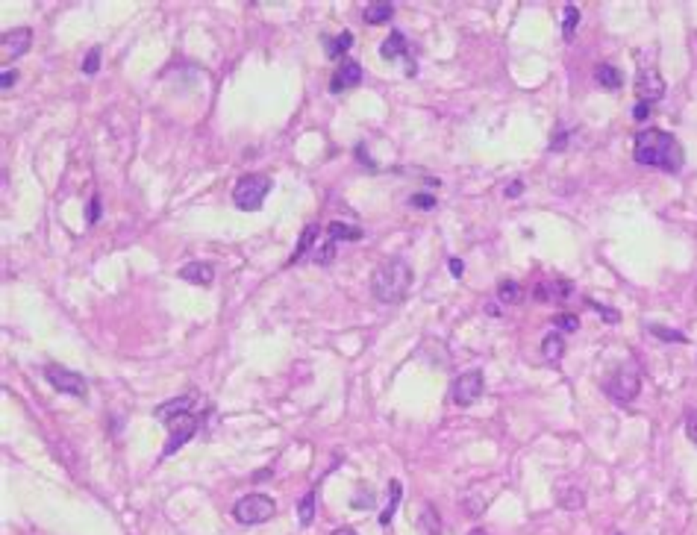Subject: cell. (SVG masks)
Returning a JSON list of instances; mask_svg holds the SVG:
<instances>
[{"mask_svg":"<svg viewBox=\"0 0 697 535\" xmlns=\"http://www.w3.org/2000/svg\"><path fill=\"white\" fill-rule=\"evenodd\" d=\"M177 277L191 282V285H209L212 279H215V268H212L209 262H189V265L180 268V274Z\"/></svg>","mask_w":697,"mask_h":535,"instance_id":"4fadbf2b","label":"cell"},{"mask_svg":"<svg viewBox=\"0 0 697 535\" xmlns=\"http://www.w3.org/2000/svg\"><path fill=\"white\" fill-rule=\"evenodd\" d=\"M400 497H403L400 479H391V483H388V503H386V509H383V515H380V524H383V527H386L391 518H395V512H398V506H400Z\"/></svg>","mask_w":697,"mask_h":535,"instance_id":"ffe728a7","label":"cell"},{"mask_svg":"<svg viewBox=\"0 0 697 535\" xmlns=\"http://www.w3.org/2000/svg\"><path fill=\"white\" fill-rule=\"evenodd\" d=\"M633 118H636V121H648V118H650V103L638 100V103H636V109H633Z\"/></svg>","mask_w":697,"mask_h":535,"instance_id":"d590c367","label":"cell"},{"mask_svg":"<svg viewBox=\"0 0 697 535\" xmlns=\"http://www.w3.org/2000/svg\"><path fill=\"white\" fill-rule=\"evenodd\" d=\"M380 56L383 59H406L409 65H412V59H409V42H406V35L400 32V30H395L388 35V39L380 44Z\"/></svg>","mask_w":697,"mask_h":535,"instance_id":"5bb4252c","label":"cell"},{"mask_svg":"<svg viewBox=\"0 0 697 535\" xmlns=\"http://www.w3.org/2000/svg\"><path fill=\"white\" fill-rule=\"evenodd\" d=\"M650 332H653V335H659V338H668V342H686V335H683V332H674V330H662V327H650Z\"/></svg>","mask_w":697,"mask_h":535,"instance_id":"d6a6232c","label":"cell"},{"mask_svg":"<svg viewBox=\"0 0 697 535\" xmlns=\"http://www.w3.org/2000/svg\"><path fill=\"white\" fill-rule=\"evenodd\" d=\"M191 403H194V395L171 397V400L159 403V406L153 409V418H156V421H162V423H168V421H171V418H177V415H186L189 409H191Z\"/></svg>","mask_w":697,"mask_h":535,"instance_id":"7c38bea8","label":"cell"},{"mask_svg":"<svg viewBox=\"0 0 697 535\" xmlns=\"http://www.w3.org/2000/svg\"><path fill=\"white\" fill-rule=\"evenodd\" d=\"M577 24H580V9L574 4H565V9H562V35H565L568 42L574 39Z\"/></svg>","mask_w":697,"mask_h":535,"instance_id":"484cf974","label":"cell"},{"mask_svg":"<svg viewBox=\"0 0 697 535\" xmlns=\"http://www.w3.org/2000/svg\"><path fill=\"white\" fill-rule=\"evenodd\" d=\"M636 95H638V100H645V103L662 100L665 80H662V74H659L653 65H641L638 68V74H636Z\"/></svg>","mask_w":697,"mask_h":535,"instance_id":"9c48e42d","label":"cell"},{"mask_svg":"<svg viewBox=\"0 0 697 535\" xmlns=\"http://www.w3.org/2000/svg\"><path fill=\"white\" fill-rule=\"evenodd\" d=\"M482 388H486V380H482V371L471 368V371H462L459 377L451 383V400L456 406H471L482 397Z\"/></svg>","mask_w":697,"mask_h":535,"instance_id":"8992f818","label":"cell"},{"mask_svg":"<svg viewBox=\"0 0 697 535\" xmlns=\"http://www.w3.org/2000/svg\"><path fill=\"white\" fill-rule=\"evenodd\" d=\"M559 506L562 509H568V512H577V509H583V503H585V494H583V488H577V486H571V488H559Z\"/></svg>","mask_w":697,"mask_h":535,"instance_id":"cb8c5ba5","label":"cell"},{"mask_svg":"<svg viewBox=\"0 0 697 535\" xmlns=\"http://www.w3.org/2000/svg\"><path fill=\"white\" fill-rule=\"evenodd\" d=\"M468 535H489V532H486V529H471Z\"/></svg>","mask_w":697,"mask_h":535,"instance_id":"60d3db41","label":"cell"},{"mask_svg":"<svg viewBox=\"0 0 697 535\" xmlns=\"http://www.w3.org/2000/svg\"><path fill=\"white\" fill-rule=\"evenodd\" d=\"M550 324H556V332H577L580 330V318L571 315V312H562L550 320Z\"/></svg>","mask_w":697,"mask_h":535,"instance_id":"f1b7e54d","label":"cell"},{"mask_svg":"<svg viewBox=\"0 0 697 535\" xmlns=\"http://www.w3.org/2000/svg\"><path fill=\"white\" fill-rule=\"evenodd\" d=\"M359 83H362V65L353 62V59H345L342 65L335 68V74H333V80H330V92L338 95V92H345V88H353V85H359Z\"/></svg>","mask_w":697,"mask_h":535,"instance_id":"8fae6325","label":"cell"},{"mask_svg":"<svg viewBox=\"0 0 697 535\" xmlns=\"http://www.w3.org/2000/svg\"><path fill=\"white\" fill-rule=\"evenodd\" d=\"M571 291H574V285H571V282L553 279V282H542L539 289H535V297H539V303H550V300H562V297H568Z\"/></svg>","mask_w":697,"mask_h":535,"instance_id":"e0dca14e","label":"cell"},{"mask_svg":"<svg viewBox=\"0 0 697 535\" xmlns=\"http://www.w3.org/2000/svg\"><path fill=\"white\" fill-rule=\"evenodd\" d=\"M315 236H318V227L309 224L306 229H303V236H300V241H297V247H294V256L289 259V265H294V262H300V259H306V253L315 251Z\"/></svg>","mask_w":697,"mask_h":535,"instance_id":"44dd1931","label":"cell"},{"mask_svg":"<svg viewBox=\"0 0 697 535\" xmlns=\"http://www.w3.org/2000/svg\"><path fill=\"white\" fill-rule=\"evenodd\" d=\"M585 303H588V306H592V309H595V312H597L600 318H606V320H609V324H618V320H621V315H618L615 309H609V306H600L597 300H588V297H585Z\"/></svg>","mask_w":697,"mask_h":535,"instance_id":"1f68e13d","label":"cell"},{"mask_svg":"<svg viewBox=\"0 0 697 535\" xmlns=\"http://www.w3.org/2000/svg\"><path fill=\"white\" fill-rule=\"evenodd\" d=\"M365 233L359 227H353V224H342V221H330L327 224V239H333V241H359Z\"/></svg>","mask_w":697,"mask_h":535,"instance_id":"ac0fdd59","label":"cell"},{"mask_svg":"<svg viewBox=\"0 0 697 535\" xmlns=\"http://www.w3.org/2000/svg\"><path fill=\"white\" fill-rule=\"evenodd\" d=\"M15 83H18V71L4 68V77H0V88H4V92H6V88H12Z\"/></svg>","mask_w":697,"mask_h":535,"instance_id":"e575fe53","label":"cell"},{"mask_svg":"<svg viewBox=\"0 0 697 535\" xmlns=\"http://www.w3.org/2000/svg\"><path fill=\"white\" fill-rule=\"evenodd\" d=\"M297 515H300V527H309L312 524V518H315V488H309L306 497L300 500Z\"/></svg>","mask_w":697,"mask_h":535,"instance_id":"4316f807","label":"cell"},{"mask_svg":"<svg viewBox=\"0 0 697 535\" xmlns=\"http://www.w3.org/2000/svg\"><path fill=\"white\" fill-rule=\"evenodd\" d=\"M274 515H277V503H274V497L259 494V491H254V494H244V497H239V500L232 503V518H236L239 524H244V527L265 524V521H271Z\"/></svg>","mask_w":697,"mask_h":535,"instance_id":"277c9868","label":"cell"},{"mask_svg":"<svg viewBox=\"0 0 697 535\" xmlns=\"http://www.w3.org/2000/svg\"><path fill=\"white\" fill-rule=\"evenodd\" d=\"M603 388L615 403H633L641 391V373L636 365H621L606 377Z\"/></svg>","mask_w":697,"mask_h":535,"instance_id":"5b68a950","label":"cell"},{"mask_svg":"<svg viewBox=\"0 0 697 535\" xmlns=\"http://www.w3.org/2000/svg\"><path fill=\"white\" fill-rule=\"evenodd\" d=\"M497 300L500 303H521L524 300V289L515 279H504V282H497Z\"/></svg>","mask_w":697,"mask_h":535,"instance_id":"d4e9b609","label":"cell"},{"mask_svg":"<svg viewBox=\"0 0 697 535\" xmlns=\"http://www.w3.org/2000/svg\"><path fill=\"white\" fill-rule=\"evenodd\" d=\"M30 44H32V30L30 27H18V30L4 32V39H0V59H4V68H9L12 59L24 56V53L30 50Z\"/></svg>","mask_w":697,"mask_h":535,"instance_id":"30bf717a","label":"cell"},{"mask_svg":"<svg viewBox=\"0 0 697 535\" xmlns=\"http://www.w3.org/2000/svg\"><path fill=\"white\" fill-rule=\"evenodd\" d=\"M44 380H47L53 388H56V391H62V395L80 397V400L88 397V383H85L83 373H77V371H68V368L50 365V368H44Z\"/></svg>","mask_w":697,"mask_h":535,"instance_id":"52a82bcc","label":"cell"},{"mask_svg":"<svg viewBox=\"0 0 697 535\" xmlns=\"http://www.w3.org/2000/svg\"><path fill=\"white\" fill-rule=\"evenodd\" d=\"M409 206H412V209H424V212H430V209L436 206V198H433V194H424V191H418V194H412V198H409Z\"/></svg>","mask_w":697,"mask_h":535,"instance_id":"4dcf8cb0","label":"cell"},{"mask_svg":"<svg viewBox=\"0 0 697 535\" xmlns=\"http://www.w3.org/2000/svg\"><path fill=\"white\" fill-rule=\"evenodd\" d=\"M97 218H100V198L95 194V198H92V203H88V224H95Z\"/></svg>","mask_w":697,"mask_h":535,"instance_id":"8d00e7d4","label":"cell"},{"mask_svg":"<svg viewBox=\"0 0 697 535\" xmlns=\"http://www.w3.org/2000/svg\"><path fill=\"white\" fill-rule=\"evenodd\" d=\"M562 356H565V338H562V332L553 330V332H547L542 338V359L547 365H556Z\"/></svg>","mask_w":697,"mask_h":535,"instance_id":"9a60e30c","label":"cell"},{"mask_svg":"<svg viewBox=\"0 0 697 535\" xmlns=\"http://www.w3.org/2000/svg\"><path fill=\"white\" fill-rule=\"evenodd\" d=\"M686 435H689L691 444H697V409L689 412V418H686Z\"/></svg>","mask_w":697,"mask_h":535,"instance_id":"836d02e7","label":"cell"},{"mask_svg":"<svg viewBox=\"0 0 697 535\" xmlns=\"http://www.w3.org/2000/svg\"><path fill=\"white\" fill-rule=\"evenodd\" d=\"M97 68H100V47H92L83 59V74H97Z\"/></svg>","mask_w":697,"mask_h":535,"instance_id":"f546056e","label":"cell"},{"mask_svg":"<svg viewBox=\"0 0 697 535\" xmlns=\"http://www.w3.org/2000/svg\"><path fill=\"white\" fill-rule=\"evenodd\" d=\"M391 15H395V6H391V4H368L365 12H362L365 24H374V27H377V24H386Z\"/></svg>","mask_w":697,"mask_h":535,"instance_id":"603a6c76","label":"cell"},{"mask_svg":"<svg viewBox=\"0 0 697 535\" xmlns=\"http://www.w3.org/2000/svg\"><path fill=\"white\" fill-rule=\"evenodd\" d=\"M595 80H597L603 88H609V92H615V88L624 85V74H621L615 65H609V62H600V65L595 68Z\"/></svg>","mask_w":697,"mask_h":535,"instance_id":"d6986e66","label":"cell"},{"mask_svg":"<svg viewBox=\"0 0 697 535\" xmlns=\"http://www.w3.org/2000/svg\"><path fill=\"white\" fill-rule=\"evenodd\" d=\"M633 159H636L638 165L659 168V171H665V174H680L683 165H686V150H683V145L671 133L659 130V127H650V130L636 133Z\"/></svg>","mask_w":697,"mask_h":535,"instance_id":"6da1fadb","label":"cell"},{"mask_svg":"<svg viewBox=\"0 0 697 535\" xmlns=\"http://www.w3.org/2000/svg\"><path fill=\"white\" fill-rule=\"evenodd\" d=\"M409 285H412V268H409L406 259L391 256L374 271L371 294L380 303H400L409 294Z\"/></svg>","mask_w":697,"mask_h":535,"instance_id":"7a4b0ae2","label":"cell"},{"mask_svg":"<svg viewBox=\"0 0 697 535\" xmlns=\"http://www.w3.org/2000/svg\"><path fill=\"white\" fill-rule=\"evenodd\" d=\"M524 191V186H521V180H515L509 188H506V198H518V194Z\"/></svg>","mask_w":697,"mask_h":535,"instance_id":"74e56055","label":"cell"},{"mask_svg":"<svg viewBox=\"0 0 697 535\" xmlns=\"http://www.w3.org/2000/svg\"><path fill=\"white\" fill-rule=\"evenodd\" d=\"M168 430H171V435H168V444H165V450H162V456H174L177 450L183 447V444L198 433V426H201V418H194L191 412H186V415H177V418H171L168 423Z\"/></svg>","mask_w":697,"mask_h":535,"instance_id":"ba28073f","label":"cell"},{"mask_svg":"<svg viewBox=\"0 0 697 535\" xmlns=\"http://www.w3.org/2000/svg\"><path fill=\"white\" fill-rule=\"evenodd\" d=\"M335 244H338V241H333V239H327L324 244H315L312 262H315V265H330V262L335 259Z\"/></svg>","mask_w":697,"mask_h":535,"instance_id":"83f0119b","label":"cell"},{"mask_svg":"<svg viewBox=\"0 0 697 535\" xmlns=\"http://www.w3.org/2000/svg\"><path fill=\"white\" fill-rule=\"evenodd\" d=\"M330 535H359V532H356L353 527H338V529H333Z\"/></svg>","mask_w":697,"mask_h":535,"instance_id":"ab89813d","label":"cell"},{"mask_svg":"<svg viewBox=\"0 0 697 535\" xmlns=\"http://www.w3.org/2000/svg\"><path fill=\"white\" fill-rule=\"evenodd\" d=\"M418 527L424 535H441V521H439V512L433 503H424V512L418 515Z\"/></svg>","mask_w":697,"mask_h":535,"instance_id":"7402d4cb","label":"cell"},{"mask_svg":"<svg viewBox=\"0 0 697 535\" xmlns=\"http://www.w3.org/2000/svg\"><path fill=\"white\" fill-rule=\"evenodd\" d=\"M268 191H271V176L268 174H244L232 188V203L242 212H259Z\"/></svg>","mask_w":697,"mask_h":535,"instance_id":"3957f363","label":"cell"},{"mask_svg":"<svg viewBox=\"0 0 697 535\" xmlns=\"http://www.w3.org/2000/svg\"><path fill=\"white\" fill-rule=\"evenodd\" d=\"M321 42H324V53H327V56L330 59H338V56H345V53L353 47V32L350 30H342L338 35H333V39H330V35H324Z\"/></svg>","mask_w":697,"mask_h":535,"instance_id":"2e32d148","label":"cell"},{"mask_svg":"<svg viewBox=\"0 0 697 535\" xmlns=\"http://www.w3.org/2000/svg\"><path fill=\"white\" fill-rule=\"evenodd\" d=\"M615 535H624V532H615Z\"/></svg>","mask_w":697,"mask_h":535,"instance_id":"b9f144b4","label":"cell"},{"mask_svg":"<svg viewBox=\"0 0 697 535\" xmlns=\"http://www.w3.org/2000/svg\"><path fill=\"white\" fill-rule=\"evenodd\" d=\"M462 271H465V265H462L459 259H451V274H453V277H462Z\"/></svg>","mask_w":697,"mask_h":535,"instance_id":"f35d334b","label":"cell"}]
</instances>
